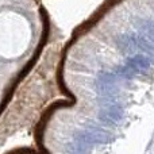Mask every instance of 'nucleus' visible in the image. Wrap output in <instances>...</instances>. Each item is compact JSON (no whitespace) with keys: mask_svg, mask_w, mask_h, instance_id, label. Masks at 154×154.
<instances>
[{"mask_svg":"<svg viewBox=\"0 0 154 154\" xmlns=\"http://www.w3.org/2000/svg\"><path fill=\"white\" fill-rule=\"evenodd\" d=\"M75 139L80 143L88 145V146L104 145L112 141V134L97 126H87L84 131H77L75 134Z\"/></svg>","mask_w":154,"mask_h":154,"instance_id":"obj_1","label":"nucleus"},{"mask_svg":"<svg viewBox=\"0 0 154 154\" xmlns=\"http://www.w3.org/2000/svg\"><path fill=\"white\" fill-rule=\"evenodd\" d=\"M125 116L123 107L119 103H114L107 106L99 112V119L107 126H118Z\"/></svg>","mask_w":154,"mask_h":154,"instance_id":"obj_2","label":"nucleus"},{"mask_svg":"<svg viewBox=\"0 0 154 154\" xmlns=\"http://www.w3.org/2000/svg\"><path fill=\"white\" fill-rule=\"evenodd\" d=\"M126 65H127L133 72L141 73V72H145V70L149 69L150 62H149V60L145 56H142V54H135V56H131L126 60Z\"/></svg>","mask_w":154,"mask_h":154,"instance_id":"obj_3","label":"nucleus"},{"mask_svg":"<svg viewBox=\"0 0 154 154\" xmlns=\"http://www.w3.org/2000/svg\"><path fill=\"white\" fill-rule=\"evenodd\" d=\"M135 26L139 30L142 37L150 39L152 42H154V22L150 19H142L138 18L135 20Z\"/></svg>","mask_w":154,"mask_h":154,"instance_id":"obj_4","label":"nucleus"},{"mask_svg":"<svg viewBox=\"0 0 154 154\" xmlns=\"http://www.w3.org/2000/svg\"><path fill=\"white\" fill-rule=\"evenodd\" d=\"M131 38H133V42L135 45V48L141 49V50L146 51L149 54H154V42L142 37L141 34H131Z\"/></svg>","mask_w":154,"mask_h":154,"instance_id":"obj_5","label":"nucleus"},{"mask_svg":"<svg viewBox=\"0 0 154 154\" xmlns=\"http://www.w3.org/2000/svg\"><path fill=\"white\" fill-rule=\"evenodd\" d=\"M116 43L119 50L123 51V53H131V51H134L137 49L133 42L131 35H120V37H118Z\"/></svg>","mask_w":154,"mask_h":154,"instance_id":"obj_6","label":"nucleus"},{"mask_svg":"<svg viewBox=\"0 0 154 154\" xmlns=\"http://www.w3.org/2000/svg\"><path fill=\"white\" fill-rule=\"evenodd\" d=\"M114 72L116 73L118 76L123 77V79H133V77L137 75V73H135V72H133V70H131L126 64H125V65H122V66H118L116 69L114 70Z\"/></svg>","mask_w":154,"mask_h":154,"instance_id":"obj_7","label":"nucleus"},{"mask_svg":"<svg viewBox=\"0 0 154 154\" xmlns=\"http://www.w3.org/2000/svg\"><path fill=\"white\" fill-rule=\"evenodd\" d=\"M68 149H69V152L72 154H88L89 153V146L84 143H80V142H77L75 145H69Z\"/></svg>","mask_w":154,"mask_h":154,"instance_id":"obj_8","label":"nucleus"}]
</instances>
